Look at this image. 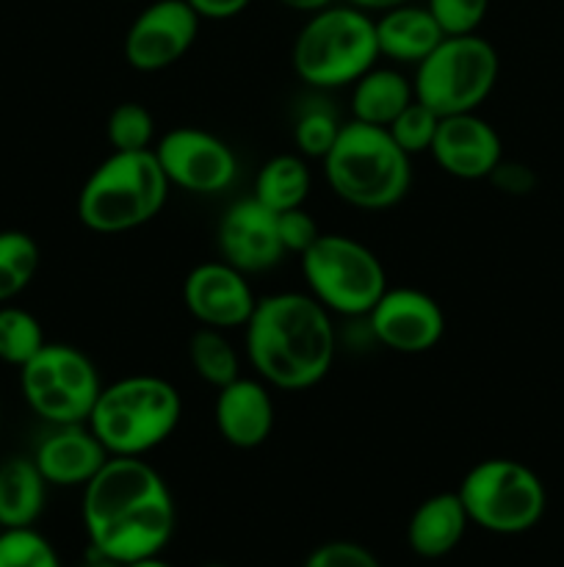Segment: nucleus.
<instances>
[{
    "instance_id": "obj_1",
    "label": "nucleus",
    "mask_w": 564,
    "mask_h": 567,
    "mask_svg": "<svg viewBox=\"0 0 564 567\" xmlns=\"http://www.w3.org/2000/svg\"><path fill=\"white\" fill-rule=\"evenodd\" d=\"M81 513L92 554L116 565L160 557L177 526L169 485L144 457H108L83 487Z\"/></svg>"
},
{
    "instance_id": "obj_2",
    "label": "nucleus",
    "mask_w": 564,
    "mask_h": 567,
    "mask_svg": "<svg viewBox=\"0 0 564 567\" xmlns=\"http://www.w3.org/2000/svg\"><path fill=\"white\" fill-rule=\"evenodd\" d=\"M247 358L260 380L280 391L315 388L335 363L337 332L332 313L302 291L260 297L243 324Z\"/></svg>"
},
{
    "instance_id": "obj_3",
    "label": "nucleus",
    "mask_w": 564,
    "mask_h": 567,
    "mask_svg": "<svg viewBox=\"0 0 564 567\" xmlns=\"http://www.w3.org/2000/svg\"><path fill=\"white\" fill-rule=\"evenodd\" d=\"M321 161L335 197L359 210L393 208L412 186V158L393 142L387 127L368 122H343Z\"/></svg>"
},
{
    "instance_id": "obj_4",
    "label": "nucleus",
    "mask_w": 564,
    "mask_h": 567,
    "mask_svg": "<svg viewBox=\"0 0 564 567\" xmlns=\"http://www.w3.org/2000/svg\"><path fill=\"white\" fill-rule=\"evenodd\" d=\"M182 419L180 391L155 374H130L100 388L88 430L111 457H144L169 441Z\"/></svg>"
},
{
    "instance_id": "obj_5",
    "label": "nucleus",
    "mask_w": 564,
    "mask_h": 567,
    "mask_svg": "<svg viewBox=\"0 0 564 567\" xmlns=\"http://www.w3.org/2000/svg\"><path fill=\"white\" fill-rule=\"evenodd\" d=\"M169 181L153 150L114 153L94 166L77 194V219L100 236L136 230L147 225L169 197Z\"/></svg>"
},
{
    "instance_id": "obj_6",
    "label": "nucleus",
    "mask_w": 564,
    "mask_h": 567,
    "mask_svg": "<svg viewBox=\"0 0 564 567\" xmlns=\"http://www.w3.org/2000/svg\"><path fill=\"white\" fill-rule=\"evenodd\" d=\"M379 59L374 17L352 3L310 14L291 48L299 81L326 92L352 86Z\"/></svg>"
},
{
    "instance_id": "obj_7",
    "label": "nucleus",
    "mask_w": 564,
    "mask_h": 567,
    "mask_svg": "<svg viewBox=\"0 0 564 567\" xmlns=\"http://www.w3.org/2000/svg\"><path fill=\"white\" fill-rule=\"evenodd\" d=\"M501 72L498 50L481 33L442 37L440 44L415 64V100L437 116L468 114L492 94Z\"/></svg>"
},
{
    "instance_id": "obj_8",
    "label": "nucleus",
    "mask_w": 564,
    "mask_h": 567,
    "mask_svg": "<svg viewBox=\"0 0 564 567\" xmlns=\"http://www.w3.org/2000/svg\"><path fill=\"white\" fill-rule=\"evenodd\" d=\"M302 275L307 293L346 319H365L387 291L385 266L374 249L343 233H321L302 255Z\"/></svg>"
},
{
    "instance_id": "obj_9",
    "label": "nucleus",
    "mask_w": 564,
    "mask_h": 567,
    "mask_svg": "<svg viewBox=\"0 0 564 567\" xmlns=\"http://www.w3.org/2000/svg\"><path fill=\"white\" fill-rule=\"evenodd\" d=\"M457 493L470 524L492 535H523L540 524L547 509V493L536 471L509 457L476 463Z\"/></svg>"
},
{
    "instance_id": "obj_10",
    "label": "nucleus",
    "mask_w": 564,
    "mask_h": 567,
    "mask_svg": "<svg viewBox=\"0 0 564 567\" xmlns=\"http://www.w3.org/2000/svg\"><path fill=\"white\" fill-rule=\"evenodd\" d=\"M100 388L97 365L70 343L48 341L20 369L22 399L50 426L86 424Z\"/></svg>"
},
{
    "instance_id": "obj_11",
    "label": "nucleus",
    "mask_w": 564,
    "mask_h": 567,
    "mask_svg": "<svg viewBox=\"0 0 564 567\" xmlns=\"http://www.w3.org/2000/svg\"><path fill=\"white\" fill-rule=\"evenodd\" d=\"M153 153L169 186L188 194H221L238 177V158L232 147L205 127H171L155 142Z\"/></svg>"
},
{
    "instance_id": "obj_12",
    "label": "nucleus",
    "mask_w": 564,
    "mask_h": 567,
    "mask_svg": "<svg viewBox=\"0 0 564 567\" xmlns=\"http://www.w3.org/2000/svg\"><path fill=\"white\" fill-rule=\"evenodd\" d=\"M202 17L186 0H153L125 33V61L138 72H160L194 48Z\"/></svg>"
},
{
    "instance_id": "obj_13",
    "label": "nucleus",
    "mask_w": 564,
    "mask_h": 567,
    "mask_svg": "<svg viewBox=\"0 0 564 567\" xmlns=\"http://www.w3.org/2000/svg\"><path fill=\"white\" fill-rule=\"evenodd\" d=\"M365 321L374 341L398 354H424L446 336V313L440 302L407 286L387 288Z\"/></svg>"
},
{
    "instance_id": "obj_14",
    "label": "nucleus",
    "mask_w": 564,
    "mask_h": 567,
    "mask_svg": "<svg viewBox=\"0 0 564 567\" xmlns=\"http://www.w3.org/2000/svg\"><path fill=\"white\" fill-rule=\"evenodd\" d=\"M182 305L188 316L202 327L232 330L243 327L252 316L258 297L247 275L227 260H205L194 266L182 280Z\"/></svg>"
},
{
    "instance_id": "obj_15",
    "label": "nucleus",
    "mask_w": 564,
    "mask_h": 567,
    "mask_svg": "<svg viewBox=\"0 0 564 567\" xmlns=\"http://www.w3.org/2000/svg\"><path fill=\"white\" fill-rule=\"evenodd\" d=\"M216 244L221 260L236 266L243 275H263L285 258L276 230V214L254 197L238 199L224 210L216 230Z\"/></svg>"
},
{
    "instance_id": "obj_16",
    "label": "nucleus",
    "mask_w": 564,
    "mask_h": 567,
    "mask_svg": "<svg viewBox=\"0 0 564 567\" xmlns=\"http://www.w3.org/2000/svg\"><path fill=\"white\" fill-rule=\"evenodd\" d=\"M429 155L457 181H487L503 161V142L495 127L476 111L440 116Z\"/></svg>"
},
{
    "instance_id": "obj_17",
    "label": "nucleus",
    "mask_w": 564,
    "mask_h": 567,
    "mask_svg": "<svg viewBox=\"0 0 564 567\" xmlns=\"http://www.w3.org/2000/svg\"><path fill=\"white\" fill-rule=\"evenodd\" d=\"M108 457L88 424L53 426L33 452V463L50 487H86Z\"/></svg>"
},
{
    "instance_id": "obj_18",
    "label": "nucleus",
    "mask_w": 564,
    "mask_h": 567,
    "mask_svg": "<svg viewBox=\"0 0 564 567\" xmlns=\"http://www.w3.org/2000/svg\"><path fill=\"white\" fill-rule=\"evenodd\" d=\"M213 421L219 435L232 449H258L274 430V402L263 380L238 377L219 388L213 404Z\"/></svg>"
},
{
    "instance_id": "obj_19",
    "label": "nucleus",
    "mask_w": 564,
    "mask_h": 567,
    "mask_svg": "<svg viewBox=\"0 0 564 567\" xmlns=\"http://www.w3.org/2000/svg\"><path fill=\"white\" fill-rule=\"evenodd\" d=\"M470 518L459 493H435L409 515L407 546L424 559L448 557L462 543Z\"/></svg>"
},
{
    "instance_id": "obj_20",
    "label": "nucleus",
    "mask_w": 564,
    "mask_h": 567,
    "mask_svg": "<svg viewBox=\"0 0 564 567\" xmlns=\"http://www.w3.org/2000/svg\"><path fill=\"white\" fill-rule=\"evenodd\" d=\"M379 55L398 64H420L446 33L426 6L404 3L374 17Z\"/></svg>"
},
{
    "instance_id": "obj_21",
    "label": "nucleus",
    "mask_w": 564,
    "mask_h": 567,
    "mask_svg": "<svg viewBox=\"0 0 564 567\" xmlns=\"http://www.w3.org/2000/svg\"><path fill=\"white\" fill-rule=\"evenodd\" d=\"M48 480L33 457H11L0 465V526L28 529L36 524L48 504Z\"/></svg>"
},
{
    "instance_id": "obj_22",
    "label": "nucleus",
    "mask_w": 564,
    "mask_h": 567,
    "mask_svg": "<svg viewBox=\"0 0 564 567\" xmlns=\"http://www.w3.org/2000/svg\"><path fill=\"white\" fill-rule=\"evenodd\" d=\"M415 100L412 81L393 66H370L352 83V120L387 127Z\"/></svg>"
},
{
    "instance_id": "obj_23",
    "label": "nucleus",
    "mask_w": 564,
    "mask_h": 567,
    "mask_svg": "<svg viewBox=\"0 0 564 567\" xmlns=\"http://www.w3.org/2000/svg\"><path fill=\"white\" fill-rule=\"evenodd\" d=\"M310 186L313 177H310L307 158L299 153H282L265 161L263 169L258 172L252 197L274 214H282V210L302 208L310 197Z\"/></svg>"
},
{
    "instance_id": "obj_24",
    "label": "nucleus",
    "mask_w": 564,
    "mask_h": 567,
    "mask_svg": "<svg viewBox=\"0 0 564 567\" xmlns=\"http://www.w3.org/2000/svg\"><path fill=\"white\" fill-rule=\"evenodd\" d=\"M188 360L199 380L208 382L216 391L241 377V360H238L236 347L224 336V330H216V327H199L191 332Z\"/></svg>"
},
{
    "instance_id": "obj_25",
    "label": "nucleus",
    "mask_w": 564,
    "mask_h": 567,
    "mask_svg": "<svg viewBox=\"0 0 564 567\" xmlns=\"http://www.w3.org/2000/svg\"><path fill=\"white\" fill-rule=\"evenodd\" d=\"M42 252L25 230H0V305L20 297L36 277Z\"/></svg>"
},
{
    "instance_id": "obj_26",
    "label": "nucleus",
    "mask_w": 564,
    "mask_h": 567,
    "mask_svg": "<svg viewBox=\"0 0 564 567\" xmlns=\"http://www.w3.org/2000/svg\"><path fill=\"white\" fill-rule=\"evenodd\" d=\"M48 343L42 324L33 313L17 305H0V360L22 369Z\"/></svg>"
},
{
    "instance_id": "obj_27",
    "label": "nucleus",
    "mask_w": 564,
    "mask_h": 567,
    "mask_svg": "<svg viewBox=\"0 0 564 567\" xmlns=\"http://www.w3.org/2000/svg\"><path fill=\"white\" fill-rule=\"evenodd\" d=\"M105 136L114 153H144L153 150L155 116L142 103H119L108 116Z\"/></svg>"
},
{
    "instance_id": "obj_28",
    "label": "nucleus",
    "mask_w": 564,
    "mask_h": 567,
    "mask_svg": "<svg viewBox=\"0 0 564 567\" xmlns=\"http://www.w3.org/2000/svg\"><path fill=\"white\" fill-rule=\"evenodd\" d=\"M343 122L337 120L335 111L324 103L304 105L293 122V147L304 158H324L335 144Z\"/></svg>"
},
{
    "instance_id": "obj_29",
    "label": "nucleus",
    "mask_w": 564,
    "mask_h": 567,
    "mask_svg": "<svg viewBox=\"0 0 564 567\" xmlns=\"http://www.w3.org/2000/svg\"><path fill=\"white\" fill-rule=\"evenodd\" d=\"M0 567H64L53 543L36 532L28 529H3L0 532Z\"/></svg>"
},
{
    "instance_id": "obj_30",
    "label": "nucleus",
    "mask_w": 564,
    "mask_h": 567,
    "mask_svg": "<svg viewBox=\"0 0 564 567\" xmlns=\"http://www.w3.org/2000/svg\"><path fill=\"white\" fill-rule=\"evenodd\" d=\"M437 125H440V116H437L429 105L420 103V100H412V103L387 125V131H390L393 142L412 158V155L429 153L431 142H435L437 136Z\"/></svg>"
},
{
    "instance_id": "obj_31",
    "label": "nucleus",
    "mask_w": 564,
    "mask_h": 567,
    "mask_svg": "<svg viewBox=\"0 0 564 567\" xmlns=\"http://www.w3.org/2000/svg\"><path fill=\"white\" fill-rule=\"evenodd\" d=\"M426 9L437 20L446 37H462V33H479L490 0H426Z\"/></svg>"
},
{
    "instance_id": "obj_32",
    "label": "nucleus",
    "mask_w": 564,
    "mask_h": 567,
    "mask_svg": "<svg viewBox=\"0 0 564 567\" xmlns=\"http://www.w3.org/2000/svg\"><path fill=\"white\" fill-rule=\"evenodd\" d=\"M276 230H280V241L285 255H299V258H302L321 236L318 225H315L313 216L304 210V205L302 208H291L276 214Z\"/></svg>"
},
{
    "instance_id": "obj_33",
    "label": "nucleus",
    "mask_w": 564,
    "mask_h": 567,
    "mask_svg": "<svg viewBox=\"0 0 564 567\" xmlns=\"http://www.w3.org/2000/svg\"><path fill=\"white\" fill-rule=\"evenodd\" d=\"M302 567H382L374 551L352 540H330L313 548Z\"/></svg>"
},
{
    "instance_id": "obj_34",
    "label": "nucleus",
    "mask_w": 564,
    "mask_h": 567,
    "mask_svg": "<svg viewBox=\"0 0 564 567\" xmlns=\"http://www.w3.org/2000/svg\"><path fill=\"white\" fill-rule=\"evenodd\" d=\"M498 192L509 194V197H525L536 188V175L531 166L520 164V161H506L503 158L501 164L492 169V175L487 177Z\"/></svg>"
},
{
    "instance_id": "obj_35",
    "label": "nucleus",
    "mask_w": 564,
    "mask_h": 567,
    "mask_svg": "<svg viewBox=\"0 0 564 567\" xmlns=\"http://www.w3.org/2000/svg\"><path fill=\"white\" fill-rule=\"evenodd\" d=\"M202 20H230L247 9L252 0H186Z\"/></svg>"
},
{
    "instance_id": "obj_36",
    "label": "nucleus",
    "mask_w": 564,
    "mask_h": 567,
    "mask_svg": "<svg viewBox=\"0 0 564 567\" xmlns=\"http://www.w3.org/2000/svg\"><path fill=\"white\" fill-rule=\"evenodd\" d=\"M285 9L299 11V14H315V11H324L330 6H335V0H280Z\"/></svg>"
},
{
    "instance_id": "obj_37",
    "label": "nucleus",
    "mask_w": 564,
    "mask_h": 567,
    "mask_svg": "<svg viewBox=\"0 0 564 567\" xmlns=\"http://www.w3.org/2000/svg\"><path fill=\"white\" fill-rule=\"evenodd\" d=\"M346 3L357 6V9L368 11V14H382V11L387 9H396V6H404V3H412V0H346Z\"/></svg>"
},
{
    "instance_id": "obj_38",
    "label": "nucleus",
    "mask_w": 564,
    "mask_h": 567,
    "mask_svg": "<svg viewBox=\"0 0 564 567\" xmlns=\"http://www.w3.org/2000/svg\"><path fill=\"white\" fill-rule=\"evenodd\" d=\"M122 567H171V565L164 563V559H160V557H149V559H138V563L122 565Z\"/></svg>"
},
{
    "instance_id": "obj_39",
    "label": "nucleus",
    "mask_w": 564,
    "mask_h": 567,
    "mask_svg": "<svg viewBox=\"0 0 564 567\" xmlns=\"http://www.w3.org/2000/svg\"><path fill=\"white\" fill-rule=\"evenodd\" d=\"M83 567H122V565H116V563H111V559H103V557H97V554H94V557L88 559V563Z\"/></svg>"
},
{
    "instance_id": "obj_40",
    "label": "nucleus",
    "mask_w": 564,
    "mask_h": 567,
    "mask_svg": "<svg viewBox=\"0 0 564 567\" xmlns=\"http://www.w3.org/2000/svg\"><path fill=\"white\" fill-rule=\"evenodd\" d=\"M0 532H3V526H0Z\"/></svg>"
}]
</instances>
